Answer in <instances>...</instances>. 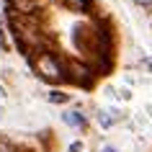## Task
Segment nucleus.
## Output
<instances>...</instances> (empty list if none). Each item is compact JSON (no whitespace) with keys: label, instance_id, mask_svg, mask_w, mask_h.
<instances>
[{"label":"nucleus","instance_id":"1","mask_svg":"<svg viewBox=\"0 0 152 152\" xmlns=\"http://www.w3.org/2000/svg\"><path fill=\"white\" fill-rule=\"evenodd\" d=\"M62 121H64V124H70V126H80V124H83V116L77 111H72V113H64Z\"/></svg>","mask_w":152,"mask_h":152},{"label":"nucleus","instance_id":"2","mask_svg":"<svg viewBox=\"0 0 152 152\" xmlns=\"http://www.w3.org/2000/svg\"><path fill=\"white\" fill-rule=\"evenodd\" d=\"M49 101H52V103H67L70 98L64 96V93H52V96H49Z\"/></svg>","mask_w":152,"mask_h":152},{"label":"nucleus","instance_id":"3","mask_svg":"<svg viewBox=\"0 0 152 152\" xmlns=\"http://www.w3.org/2000/svg\"><path fill=\"white\" fill-rule=\"evenodd\" d=\"M0 98H3V88H0Z\"/></svg>","mask_w":152,"mask_h":152},{"label":"nucleus","instance_id":"4","mask_svg":"<svg viewBox=\"0 0 152 152\" xmlns=\"http://www.w3.org/2000/svg\"><path fill=\"white\" fill-rule=\"evenodd\" d=\"M150 70H152V59H150Z\"/></svg>","mask_w":152,"mask_h":152},{"label":"nucleus","instance_id":"5","mask_svg":"<svg viewBox=\"0 0 152 152\" xmlns=\"http://www.w3.org/2000/svg\"><path fill=\"white\" fill-rule=\"evenodd\" d=\"M103 152H113V150H103Z\"/></svg>","mask_w":152,"mask_h":152},{"label":"nucleus","instance_id":"6","mask_svg":"<svg viewBox=\"0 0 152 152\" xmlns=\"http://www.w3.org/2000/svg\"><path fill=\"white\" fill-rule=\"evenodd\" d=\"M0 36H3V31H0Z\"/></svg>","mask_w":152,"mask_h":152}]
</instances>
